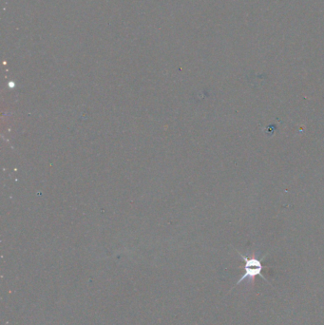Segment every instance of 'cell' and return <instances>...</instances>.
<instances>
[{
  "label": "cell",
  "mask_w": 324,
  "mask_h": 325,
  "mask_svg": "<svg viewBox=\"0 0 324 325\" xmlns=\"http://www.w3.org/2000/svg\"><path fill=\"white\" fill-rule=\"evenodd\" d=\"M239 254V256L244 260V273L243 276L239 279V281L236 283V285H239L243 283L244 281H250L252 282L257 276L262 278L266 283H268L266 278L263 276L262 270L264 268H269L268 266H264L261 262V260L258 258L257 255H253L252 257H246L242 253L236 250Z\"/></svg>",
  "instance_id": "1"
}]
</instances>
